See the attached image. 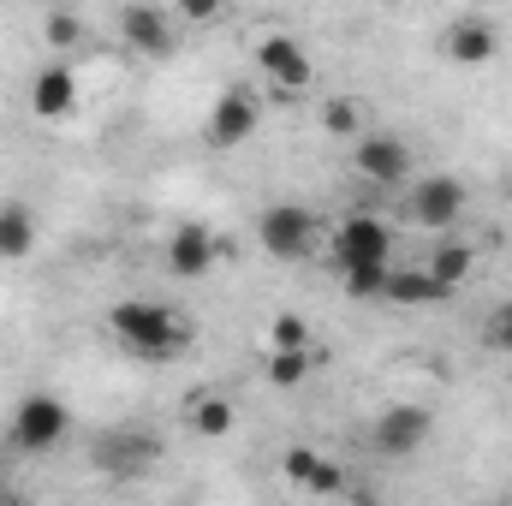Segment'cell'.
Returning a JSON list of instances; mask_svg holds the SVG:
<instances>
[{
    "label": "cell",
    "mask_w": 512,
    "mask_h": 506,
    "mask_svg": "<svg viewBox=\"0 0 512 506\" xmlns=\"http://www.w3.org/2000/svg\"><path fill=\"white\" fill-rule=\"evenodd\" d=\"M108 328L126 340L137 358H173V352H185V340H191V328H185L167 304H143V298H120V304L108 310Z\"/></svg>",
    "instance_id": "6da1fadb"
},
{
    "label": "cell",
    "mask_w": 512,
    "mask_h": 506,
    "mask_svg": "<svg viewBox=\"0 0 512 506\" xmlns=\"http://www.w3.org/2000/svg\"><path fill=\"white\" fill-rule=\"evenodd\" d=\"M256 233H262V245L280 256V262H298V256L316 251V215L298 209V203H274V209H262V215H256Z\"/></svg>",
    "instance_id": "7a4b0ae2"
},
{
    "label": "cell",
    "mask_w": 512,
    "mask_h": 506,
    "mask_svg": "<svg viewBox=\"0 0 512 506\" xmlns=\"http://www.w3.org/2000/svg\"><path fill=\"white\" fill-rule=\"evenodd\" d=\"M12 441H18L24 453H48L54 441H66V405H60L54 393L18 399V411H12Z\"/></svg>",
    "instance_id": "3957f363"
},
{
    "label": "cell",
    "mask_w": 512,
    "mask_h": 506,
    "mask_svg": "<svg viewBox=\"0 0 512 506\" xmlns=\"http://www.w3.org/2000/svg\"><path fill=\"white\" fill-rule=\"evenodd\" d=\"M411 221L417 227H453L459 215H465V185L453 179V173H435V179H417L411 185Z\"/></svg>",
    "instance_id": "277c9868"
},
{
    "label": "cell",
    "mask_w": 512,
    "mask_h": 506,
    "mask_svg": "<svg viewBox=\"0 0 512 506\" xmlns=\"http://www.w3.org/2000/svg\"><path fill=\"white\" fill-rule=\"evenodd\" d=\"M256 120H262V108H256L251 90H227V96L209 108V126H203V137H209L215 149H239V143L256 131Z\"/></svg>",
    "instance_id": "5b68a950"
},
{
    "label": "cell",
    "mask_w": 512,
    "mask_h": 506,
    "mask_svg": "<svg viewBox=\"0 0 512 506\" xmlns=\"http://www.w3.org/2000/svg\"><path fill=\"white\" fill-rule=\"evenodd\" d=\"M423 441H429V411L423 405H387L376 417V447L387 459H411Z\"/></svg>",
    "instance_id": "8992f818"
},
{
    "label": "cell",
    "mask_w": 512,
    "mask_h": 506,
    "mask_svg": "<svg viewBox=\"0 0 512 506\" xmlns=\"http://www.w3.org/2000/svg\"><path fill=\"white\" fill-rule=\"evenodd\" d=\"M352 167H358L370 185H405V173H411V149H405L399 137H358Z\"/></svg>",
    "instance_id": "52a82bcc"
},
{
    "label": "cell",
    "mask_w": 512,
    "mask_h": 506,
    "mask_svg": "<svg viewBox=\"0 0 512 506\" xmlns=\"http://www.w3.org/2000/svg\"><path fill=\"white\" fill-rule=\"evenodd\" d=\"M441 48H447L453 66H489V60L501 54V30H495L489 18H459V24H447Z\"/></svg>",
    "instance_id": "ba28073f"
},
{
    "label": "cell",
    "mask_w": 512,
    "mask_h": 506,
    "mask_svg": "<svg viewBox=\"0 0 512 506\" xmlns=\"http://www.w3.org/2000/svg\"><path fill=\"white\" fill-rule=\"evenodd\" d=\"M334 251H340V268L346 262H387L393 256V233H387L376 215H352V221H340Z\"/></svg>",
    "instance_id": "9c48e42d"
},
{
    "label": "cell",
    "mask_w": 512,
    "mask_h": 506,
    "mask_svg": "<svg viewBox=\"0 0 512 506\" xmlns=\"http://www.w3.org/2000/svg\"><path fill=\"white\" fill-rule=\"evenodd\" d=\"M120 36H126L137 54H149V60H167L173 54V30H167V12L161 6H149V0H137L120 12Z\"/></svg>",
    "instance_id": "30bf717a"
},
{
    "label": "cell",
    "mask_w": 512,
    "mask_h": 506,
    "mask_svg": "<svg viewBox=\"0 0 512 506\" xmlns=\"http://www.w3.org/2000/svg\"><path fill=\"white\" fill-rule=\"evenodd\" d=\"M215 256H221L215 233H209V227H197V221H185V227L167 239V268H173L179 280H197V274H209V268H215Z\"/></svg>",
    "instance_id": "8fae6325"
},
{
    "label": "cell",
    "mask_w": 512,
    "mask_h": 506,
    "mask_svg": "<svg viewBox=\"0 0 512 506\" xmlns=\"http://www.w3.org/2000/svg\"><path fill=\"white\" fill-rule=\"evenodd\" d=\"M256 72L274 78L280 90H304V84H310V54H304L292 36H268V42L256 48Z\"/></svg>",
    "instance_id": "7c38bea8"
},
{
    "label": "cell",
    "mask_w": 512,
    "mask_h": 506,
    "mask_svg": "<svg viewBox=\"0 0 512 506\" xmlns=\"http://www.w3.org/2000/svg\"><path fill=\"white\" fill-rule=\"evenodd\" d=\"M30 108H36L42 120H66V114L78 108V78H72L66 60H54V66L36 72V84H30Z\"/></svg>",
    "instance_id": "4fadbf2b"
},
{
    "label": "cell",
    "mask_w": 512,
    "mask_h": 506,
    "mask_svg": "<svg viewBox=\"0 0 512 506\" xmlns=\"http://www.w3.org/2000/svg\"><path fill=\"white\" fill-rule=\"evenodd\" d=\"M382 298H393V304H435V298H447V292H441V280H435L429 268H387Z\"/></svg>",
    "instance_id": "5bb4252c"
},
{
    "label": "cell",
    "mask_w": 512,
    "mask_h": 506,
    "mask_svg": "<svg viewBox=\"0 0 512 506\" xmlns=\"http://www.w3.org/2000/svg\"><path fill=\"white\" fill-rule=\"evenodd\" d=\"M30 251H36V215L24 203H0V256L18 262Z\"/></svg>",
    "instance_id": "9a60e30c"
},
{
    "label": "cell",
    "mask_w": 512,
    "mask_h": 506,
    "mask_svg": "<svg viewBox=\"0 0 512 506\" xmlns=\"http://www.w3.org/2000/svg\"><path fill=\"white\" fill-rule=\"evenodd\" d=\"M471 262H477V256H471V245H441V251H429V262H423V268L441 280V292H453V286L471 274Z\"/></svg>",
    "instance_id": "2e32d148"
},
{
    "label": "cell",
    "mask_w": 512,
    "mask_h": 506,
    "mask_svg": "<svg viewBox=\"0 0 512 506\" xmlns=\"http://www.w3.org/2000/svg\"><path fill=\"white\" fill-rule=\"evenodd\" d=\"M304 376H310V346H274L268 381H274V387H298Z\"/></svg>",
    "instance_id": "e0dca14e"
},
{
    "label": "cell",
    "mask_w": 512,
    "mask_h": 506,
    "mask_svg": "<svg viewBox=\"0 0 512 506\" xmlns=\"http://www.w3.org/2000/svg\"><path fill=\"white\" fill-rule=\"evenodd\" d=\"M191 429H197V435H209V441H215V435H227V429H233V405H227L221 393L197 399V405H191Z\"/></svg>",
    "instance_id": "ac0fdd59"
},
{
    "label": "cell",
    "mask_w": 512,
    "mask_h": 506,
    "mask_svg": "<svg viewBox=\"0 0 512 506\" xmlns=\"http://www.w3.org/2000/svg\"><path fill=\"white\" fill-rule=\"evenodd\" d=\"M322 131H328V137H358V131H364V108H358L352 96H334V102L322 108Z\"/></svg>",
    "instance_id": "d6986e66"
},
{
    "label": "cell",
    "mask_w": 512,
    "mask_h": 506,
    "mask_svg": "<svg viewBox=\"0 0 512 506\" xmlns=\"http://www.w3.org/2000/svg\"><path fill=\"white\" fill-rule=\"evenodd\" d=\"M387 262H346V292L352 298H382Z\"/></svg>",
    "instance_id": "ffe728a7"
},
{
    "label": "cell",
    "mask_w": 512,
    "mask_h": 506,
    "mask_svg": "<svg viewBox=\"0 0 512 506\" xmlns=\"http://www.w3.org/2000/svg\"><path fill=\"white\" fill-rule=\"evenodd\" d=\"M268 334H274V346H310V322H304L298 310H280Z\"/></svg>",
    "instance_id": "44dd1931"
},
{
    "label": "cell",
    "mask_w": 512,
    "mask_h": 506,
    "mask_svg": "<svg viewBox=\"0 0 512 506\" xmlns=\"http://www.w3.org/2000/svg\"><path fill=\"white\" fill-rule=\"evenodd\" d=\"M316 465H322V453H310V447H286V483H292V489H304V483L316 477Z\"/></svg>",
    "instance_id": "7402d4cb"
},
{
    "label": "cell",
    "mask_w": 512,
    "mask_h": 506,
    "mask_svg": "<svg viewBox=\"0 0 512 506\" xmlns=\"http://www.w3.org/2000/svg\"><path fill=\"white\" fill-rule=\"evenodd\" d=\"M42 36H48L54 48H72V42L84 36V24H78L72 12H48V24H42Z\"/></svg>",
    "instance_id": "603a6c76"
},
{
    "label": "cell",
    "mask_w": 512,
    "mask_h": 506,
    "mask_svg": "<svg viewBox=\"0 0 512 506\" xmlns=\"http://www.w3.org/2000/svg\"><path fill=\"white\" fill-rule=\"evenodd\" d=\"M340 489H346V477H340V465H328V459H322L316 477L304 483V495H340Z\"/></svg>",
    "instance_id": "cb8c5ba5"
},
{
    "label": "cell",
    "mask_w": 512,
    "mask_h": 506,
    "mask_svg": "<svg viewBox=\"0 0 512 506\" xmlns=\"http://www.w3.org/2000/svg\"><path fill=\"white\" fill-rule=\"evenodd\" d=\"M179 12H185L191 24H215V18H221V0H179Z\"/></svg>",
    "instance_id": "d4e9b609"
},
{
    "label": "cell",
    "mask_w": 512,
    "mask_h": 506,
    "mask_svg": "<svg viewBox=\"0 0 512 506\" xmlns=\"http://www.w3.org/2000/svg\"><path fill=\"white\" fill-rule=\"evenodd\" d=\"M489 340H495V346H507V352H512V304L501 310V316H495V328H489Z\"/></svg>",
    "instance_id": "484cf974"
},
{
    "label": "cell",
    "mask_w": 512,
    "mask_h": 506,
    "mask_svg": "<svg viewBox=\"0 0 512 506\" xmlns=\"http://www.w3.org/2000/svg\"><path fill=\"white\" fill-rule=\"evenodd\" d=\"M0 495H6V471H0Z\"/></svg>",
    "instance_id": "4316f807"
},
{
    "label": "cell",
    "mask_w": 512,
    "mask_h": 506,
    "mask_svg": "<svg viewBox=\"0 0 512 506\" xmlns=\"http://www.w3.org/2000/svg\"><path fill=\"white\" fill-rule=\"evenodd\" d=\"M477 6H489V0H477Z\"/></svg>",
    "instance_id": "83f0119b"
}]
</instances>
